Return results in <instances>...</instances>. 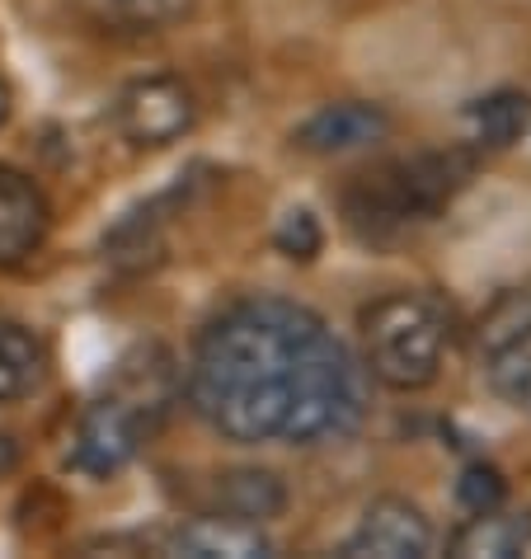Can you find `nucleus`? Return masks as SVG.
I'll use <instances>...</instances> for the list:
<instances>
[{"label":"nucleus","instance_id":"f257e3e1","mask_svg":"<svg viewBox=\"0 0 531 559\" xmlns=\"http://www.w3.org/2000/svg\"><path fill=\"white\" fill-rule=\"evenodd\" d=\"M184 395L236 447H324L363 428L367 371L310 306L245 297L198 334Z\"/></svg>","mask_w":531,"mask_h":559},{"label":"nucleus","instance_id":"f03ea898","mask_svg":"<svg viewBox=\"0 0 531 559\" xmlns=\"http://www.w3.org/2000/svg\"><path fill=\"white\" fill-rule=\"evenodd\" d=\"M484 155L471 146H424L357 169L339 193L343 226L363 245H396L437 222L475 179Z\"/></svg>","mask_w":531,"mask_h":559},{"label":"nucleus","instance_id":"7ed1b4c3","mask_svg":"<svg viewBox=\"0 0 531 559\" xmlns=\"http://www.w3.org/2000/svg\"><path fill=\"white\" fill-rule=\"evenodd\" d=\"M447 316L424 292H386L357 316V362L367 381L386 391L414 395L442 377L447 357Z\"/></svg>","mask_w":531,"mask_h":559},{"label":"nucleus","instance_id":"20e7f679","mask_svg":"<svg viewBox=\"0 0 531 559\" xmlns=\"http://www.w3.org/2000/svg\"><path fill=\"white\" fill-rule=\"evenodd\" d=\"M169 409V367H128L75 418L71 465L90 479H114L142 456Z\"/></svg>","mask_w":531,"mask_h":559},{"label":"nucleus","instance_id":"39448f33","mask_svg":"<svg viewBox=\"0 0 531 559\" xmlns=\"http://www.w3.org/2000/svg\"><path fill=\"white\" fill-rule=\"evenodd\" d=\"M114 128L132 151H165L198 128V95L184 75H137L114 99Z\"/></svg>","mask_w":531,"mask_h":559},{"label":"nucleus","instance_id":"423d86ee","mask_svg":"<svg viewBox=\"0 0 531 559\" xmlns=\"http://www.w3.org/2000/svg\"><path fill=\"white\" fill-rule=\"evenodd\" d=\"M480 371L508 409L531 418V292H508L480 320Z\"/></svg>","mask_w":531,"mask_h":559},{"label":"nucleus","instance_id":"0eeeda50","mask_svg":"<svg viewBox=\"0 0 531 559\" xmlns=\"http://www.w3.org/2000/svg\"><path fill=\"white\" fill-rule=\"evenodd\" d=\"M437 550V526L418 503L400 493H381L363 508L353 536L343 540V559H428Z\"/></svg>","mask_w":531,"mask_h":559},{"label":"nucleus","instance_id":"6e6552de","mask_svg":"<svg viewBox=\"0 0 531 559\" xmlns=\"http://www.w3.org/2000/svg\"><path fill=\"white\" fill-rule=\"evenodd\" d=\"M396 132L390 108L377 99H334L320 104L292 128V146L302 155H320V160H339V155L377 151L386 136Z\"/></svg>","mask_w":531,"mask_h":559},{"label":"nucleus","instance_id":"1a4fd4ad","mask_svg":"<svg viewBox=\"0 0 531 559\" xmlns=\"http://www.w3.org/2000/svg\"><path fill=\"white\" fill-rule=\"evenodd\" d=\"M52 207L24 169L0 165V269H20L48 245Z\"/></svg>","mask_w":531,"mask_h":559},{"label":"nucleus","instance_id":"9d476101","mask_svg":"<svg viewBox=\"0 0 531 559\" xmlns=\"http://www.w3.org/2000/svg\"><path fill=\"white\" fill-rule=\"evenodd\" d=\"M161 550L184 559H249V555H273V540L259 522H240L226 518V512H198V518L179 522L175 532H165Z\"/></svg>","mask_w":531,"mask_h":559},{"label":"nucleus","instance_id":"9b49d317","mask_svg":"<svg viewBox=\"0 0 531 559\" xmlns=\"http://www.w3.org/2000/svg\"><path fill=\"white\" fill-rule=\"evenodd\" d=\"M461 142L475 155H494V151H512L518 142L531 136V95L527 90H489L461 108Z\"/></svg>","mask_w":531,"mask_h":559},{"label":"nucleus","instance_id":"f8f14e48","mask_svg":"<svg viewBox=\"0 0 531 559\" xmlns=\"http://www.w3.org/2000/svg\"><path fill=\"white\" fill-rule=\"evenodd\" d=\"M52 377V353L48 344L28 330L24 320L0 316V409H14L34 400Z\"/></svg>","mask_w":531,"mask_h":559},{"label":"nucleus","instance_id":"ddd939ff","mask_svg":"<svg viewBox=\"0 0 531 559\" xmlns=\"http://www.w3.org/2000/svg\"><path fill=\"white\" fill-rule=\"evenodd\" d=\"M208 512H226V518L269 526L273 518L287 512V485L273 471H226L212 479Z\"/></svg>","mask_w":531,"mask_h":559},{"label":"nucleus","instance_id":"4468645a","mask_svg":"<svg viewBox=\"0 0 531 559\" xmlns=\"http://www.w3.org/2000/svg\"><path fill=\"white\" fill-rule=\"evenodd\" d=\"M447 550L461 559H512L531 550V512H480V518H465L457 532L447 536Z\"/></svg>","mask_w":531,"mask_h":559},{"label":"nucleus","instance_id":"2eb2a0df","mask_svg":"<svg viewBox=\"0 0 531 559\" xmlns=\"http://www.w3.org/2000/svg\"><path fill=\"white\" fill-rule=\"evenodd\" d=\"M198 10V0H99V20L118 34H165Z\"/></svg>","mask_w":531,"mask_h":559},{"label":"nucleus","instance_id":"dca6fc26","mask_svg":"<svg viewBox=\"0 0 531 559\" xmlns=\"http://www.w3.org/2000/svg\"><path fill=\"white\" fill-rule=\"evenodd\" d=\"M504 503H508V475L494 461H471L457 475V508L465 518H480V512H494Z\"/></svg>","mask_w":531,"mask_h":559},{"label":"nucleus","instance_id":"f3484780","mask_svg":"<svg viewBox=\"0 0 531 559\" xmlns=\"http://www.w3.org/2000/svg\"><path fill=\"white\" fill-rule=\"evenodd\" d=\"M273 245H278V250H283L287 259L310 263V259L324 250V226H320V216L310 212V207H292L283 222H278Z\"/></svg>","mask_w":531,"mask_h":559},{"label":"nucleus","instance_id":"a211bd4d","mask_svg":"<svg viewBox=\"0 0 531 559\" xmlns=\"http://www.w3.org/2000/svg\"><path fill=\"white\" fill-rule=\"evenodd\" d=\"M20 465V447H14L10 432H0V475H10Z\"/></svg>","mask_w":531,"mask_h":559},{"label":"nucleus","instance_id":"6ab92c4d","mask_svg":"<svg viewBox=\"0 0 531 559\" xmlns=\"http://www.w3.org/2000/svg\"><path fill=\"white\" fill-rule=\"evenodd\" d=\"M10 114H14V90H10V81H5V71H0V128L10 122Z\"/></svg>","mask_w":531,"mask_h":559}]
</instances>
